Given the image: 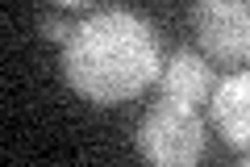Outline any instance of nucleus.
Returning <instances> with one entry per match:
<instances>
[{"instance_id": "4", "label": "nucleus", "mask_w": 250, "mask_h": 167, "mask_svg": "<svg viewBox=\"0 0 250 167\" xmlns=\"http://www.w3.org/2000/svg\"><path fill=\"white\" fill-rule=\"evenodd\" d=\"M213 121L233 150H250V71H233L217 84Z\"/></svg>"}, {"instance_id": "1", "label": "nucleus", "mask_w": 250, "mask_h": 167, "mask_svg": "<svg viewBox=\"0 0 250 167\" xmlns=\"http://www.w3.org/2000/svg\"><path fill=\"white\" fill-rule=\"evenodd\" d=\"M62 75L92 105H121L163 75V38L129 9H100L62 46Z\"/></svg>"}, {"instance_id": "2", "label": "nucleus", "mask_w": 250, "mask_h": 167, "mask_svg": "<svg viewBox=\"0 0 250 167\" xmlns=\"http://www.w3.org/2000/svg\"><path fill=\"white\" fill-rule=\"evenodd\" d=\"M138 155L150 167H196L205 155V121L196 105L159 100L138 121Z\"/></svg>"}, {"instance_id": "3", "label": "nucleus", "mask_w": 250, "mask_h": 167, "mask_svg": "<svg viewBox=\"0 0 250 167\" xmlns=\"http://www.w3.org/2000/svg\"><path fill=\"white\" fill-rule=\"evenodd\" d=\"M205 59L242 67L250 63V0H200L188 13Z\"/></svg>"}, {"instance_id": "5", "label": "nucleus", "mask_w": 250, "mask_h": 167, "mask_svg": "<svg viewBox=\"0 0 250 167\" xmlns=\"http://www.w3.org/2000/svg\"><path fill=\"white\" fill-rule=\"evenodd\" d=\"M159 88L167 100H184V105H200L217 92V79H213V67H208L205 54L196 50H175L167 59L159 75Z\"/></svg>"}, {"instance_id": "6", "label": "nucleus", "mask_w": 250, "mask_h": 167, "mask_svg": "<svg viewBox=\"0 0 250 167\" xmlns=\"http://www.w3.org/2000/svg\"><path fill=\"white\" fill-rule=\"evenodd\" d=\"M242 167H250V159H246V163H242Z\"/></svg>"}]
</instances>
